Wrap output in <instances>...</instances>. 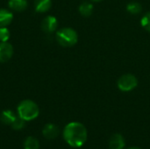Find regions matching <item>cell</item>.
I'll return each mask as SVG.
<instances>
[{
    "label": "cell",
    "instance_id": "1",
    "mask_svg": "<svg viewBox=\"0 0 150 149\" xmlns=\"http://www.w3.org/2000/svg\"><path fill=\"white\" fill-rule=\"evenodd\" d=\"M63 138L70 147L81 148L87 141V130L79 122H70L63 130Z\"/></svg>",
    "mask_w": 150,
    "mask_h": 149
},
{
    "label": "cell",
    "instance_id": "2",
    "mask_svg": "<svg viewBox=\"0 0 150 149\" xmlns=\"http://www.w3.org/2000/svg\"><path fill=\"white\" fill-rule=\"evenodd\" d=\"M18 116L25 121H31L35 119L40 114L39 106L35 102L30 99L23 100L19 103L17 108Z\"/></svg>",
    "mask_w": 150,
    "mask_h": 149
},
{
    "label": "cell",
    "instance_id": "3",
    "mask_svg": "<svg viewBox=\"0 0 150 149\" xmlns=\"http://www.w3.org/2000/svg\"><path fill=\"white\" fill-rule=\"evenodd\" d=\"M55 38L59 45L64 47H69L77 43L78 34L73 28L63 27L56 32Z\"/></svg>",
    "mask_w": 150,
    "mask_h": 149
},
{
    "label": "cell",
    "instance_id": "4",
    "mask_svg": "<svg viewBox=\"0 0 150 149\" xmlns=\"http://www.w3.org/2000/svg\"><path fill=\"white\" fill-rule=\"evenodd\" d=\"M117 84L120 90L123 92H128L137 87L138 80L132 74H125L119 78Z\"/></svg>",
    "mask_w": 150,
    "mask_h": 149
},
{
    "label": "cell",
    "instance_id": "5",
    "mask_svg": "<svg viewBox=\"0 0 150 149\" xmlns=\"http://www.w3.org/2000/svg\"><path fill=\"white\" fill-rule=\"evenodd\" d=\"M58 26L57 18L54 16H47L42 19L41 29L46 33H52L56 31Z\"/></svg>",
    "mask_w": 150,
    "mask_h": 149
},
{
    "label": "cell",
    "instance_id": "6",
    "mask_svg": "<svg viewBox=\"0 0 150 149\" xmlns=\"http://www.w3.org/2000/svg\"><path fill=\"white\" fill-rule=\"evenodd\" d=\"M13 55V47L8 41L0 42V63L8 61Z\"/></svg>",
    "mask_w": 150,
    "mask_h": 149
},
{
    "label": "cell",
    "instance_id": "7",
    "mask_svg": "<svg viewBox=\"0 0 150 149\" xmlns=\"http://www.w3.org/2000/svg\"><path fill=\"white\" fill-rule=\"evenodd\" d=\"M42 134L46 139L48 140H53L54 138H56L59 134V128L54 125V124H47L42 131Z\"/></svg>",
    "mask_w": 150,
    "mask_h": 149
},
{
    "label": "cell",
    "instance_id": "8",
    "mask_svg": "<svg viewBox=\"0 0 150 149\" xmlns=\"http://www.w3.org/2000/svg\"><path fill=\"white\" fill-rule=\"evenodd\" d=\"M125 147V140L121 134H113L109 141L110 149H123Z\"/></svg>",
    "mask_w": 150,
    "mask_h": 149
},
{
    "label": "cell",
    "instance_id": "9",
    "mask_svg": "<svg viewBox=\"0 0 150 149\" xmlns=\"http://www.w3.org/2000/svg\"><path fill=\"white\" fill-rule=\"evenodd\" d=\"M52 0H34V9L39 13H45L50 10Z\"/></svg>",
    "mask_w": 150,
    "mask_h": 149
},
{
    "label": "cell",
    "instance_id": "10",
    "mask_svg": "<svg viewBox=\"0 0 150 149\" xmlns=\"http://www.w3.org/2000/svg\"><path fill=\"white\" fill-rule=\"evenodd\" d=\"M13 19V14L11 11L6 9H0V27H6Z\"/></svg>",
    "mask_w": 150,
    "mask_h": 149
},
{
    "label": "cell",
    "instance_id": "11",
    "mask_svg": "<svg viewBox=\"0 0 150 149\" xmlns=\"http://www.w3.org/2000/svg\"><path fill=\"white\" fill-rule=\"evenodd\" d=\"M27 1L26 0H9L8 6L11 10L14 11H23L27 8Z\"/></svg>",
    "mask_w": 150,
    "mask_h": 149
},
{
    "label": "cell",
    "instance_id": "12",
    "mask_svg": "<svg viewBox=\"0 0 150 149\" xmlns=\"http://www.w3.org/2000/svg\"><path fill=\"white\" fill-rule=\"evenodd\" d=\"M93 4L91 2H83L78 8V11L80 12V14L83 17H90L92 13H93Z\"/></svg>",
    "mask_w": 150,
    "mask_h": 149
},
{
    "label": "cell",
    "instance_id": "13",
    "mask_svg": "<svg viewBox=\"0 0 150 149\" xmlns=\"http://www.w3.org/2000/svg\"><path fill=\"white\" fill-rule=\"evenodd\" d=\"M16 114L11 111V110H5L4 112H2L1 115H0V120L2 123L5 124V125H11V123L15 120L16 119Z\"/></svg>",
    "mask_w": 150,
    "mask_h": 149
},
{
    "label": "cell",
    "instance_id": "14",
    "mask_svg": "<svg viewBox=\"0 0 150 149\" xmlns=\"http://www.w3.org/2000/svg\"><path fill=\"white\" fill-rule=\"evenodd\" d=\"M142 7L141 4H139L136 1L130 2V3H128L127 4V11L129 13L133 14V15L141 13L142 12Z\"/></svg>",
    "mask_w": 150,
    "mask_h": 149
},
{
    "label": "cell",
    "instance_id": "15",
    "mask_svg": "<svg viewBox=\"0 0 150 149\" xmlns=\"http://www.w3.org/2000/svg\"><path fill=\"white\" fill-rule=\"evenodd\" d=\"M24 148L25 149H39L40 143L37 139L34 137H27L24 142Z\"/></svg>",
    "mask_w": 150,
    "mask_h": 149
},
{
    "label": "cell",
    "instance_id": "16",
    "mask_svg": "<svg viewBox=\"0 0 150 149\" xmlns=\"http://www.w3.org/2000/svg\"><path fill=\"white\" fill-rule=\"evenodd\" d=\"M11 126L14 130H21L25 126V120L21 119L20 117L17 116L15 120L11 123Z\"/></svg>",
    "mask_w": 150,
    "mask_h": 149
},
{
    "label": "cell",
    "instance_id": "17",
    "mask_svg": "<svg viewBox=\"0 0 150 149\" xmlns=\"http://www.w3.org/2000/svg\"><path fill=\"white\" fill-rule=\"evenodd\" d=\"M11 32L7 27H0V42H6L9 40Z\"/></svg>",
    "mask_w": 150,
    "mask_h": 149
},
{
    "label": "cell",
    "instance_id": "18",
    "mask_svg": "<svg viewBox=\"0 0 150 149\" xmlns=\"http://www.w3.org/2000/svg\"><path fill=\"white\" fill-rule=\"evenodd\" d=\"M142 26L148 32H150V12L146 13L141 19Z\"/></svg>",
    "mask_w": 150,
    "mask_h": 149
},
{
    "label": "cell",
    "instance_id": "19",
    "mask_svg": "<svg viewBox=\"0 0 150 149\" xmlns=\"http://www.w3.org/2000/svg\"><path fill=\"white\" fill-rule=\"evenodd\" d=\"M128 149H142V148H135V147H133V148H128Z\"/></svg>",
    "mask_w": 150,
    "mask_h": 149
},
{
    "label": "cell",
    "instance_id": "20",
    "mask_svg": "<svg viewBox=\"0 0 150 149\" xmlns=\"http://www.w3.org/2000/svg\"><path fill=\"white\" fill-rule=\"evenodd\" d=\"M91 1H92V2H100L102 0H91Z\"/></svg>",
    "mask_w": 150,
    "mask_h": 149
}]
</instances>
